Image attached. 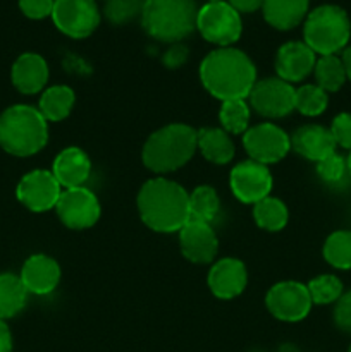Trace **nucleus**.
Segmentation results:
<instances>
[{"instance_id":"nucleus-5","label":"nucleus","mask_w":351,"mask_h":352,"mask_svg":"<svg viewBox=\"0 0 351 352\" xmlns=\"http://www.w3.org/2000/svg\"><path fill=\"white\" fill-rule=\"evenodd\" d=\"M195 0H145L141 23L155 40L178 43L196 28Z\"/></svg>"},{"instance_id":"nucleus-23","label":"nucleus","mask_w":351,"mask_h":352,"mask_svg":"<svg viewBox=\"0 0 351 352\" xmlns=\"http://www.w3.org/2000/svg\"><path fill=\"white\" fill-rule=\"evenodd\" d=\"M198 150L203 157L215 165H226L234 157V143L224 129L206 127L198 131Z\"/></svg>"},{"instance_id":"nucleus-25","label":"nucleus","mask_w":351,"mask_h":352,"mask_svg":"<svg viewBox=\"0 0 351 352\" xmlns=\"http://www.w3.org/2000/svg\"><path fill=\"white\" fill-rule=\"evenodd\" d=\"M28 294L17 275L0 274V320H9L21 313L26 306Z\"/></svg>"},{"instance_id":"nucleus-16","label":"nucleus","mask_w":351,"mask_h":352,"mask_svg":"<svg viewBox=\"0 0 351 352\" xmlns=\"http://www.w3.org/2000/svg\"><path fill=\"white\" fill-rule=\"evenodd\" d=\"M315 64V52L305 41H288L275 55V71L286 82H298L308 78Z\"/></svg>"},{"instance_id":"nucleus-36","label":"nucleus","mask_w":351,"mask_h":352,"mask_svg":"<svg viewBox=\"0 0 351 352\" xmlns=\"http://www.w3.org/2000/svg\"><path fill=\"white\" fill-rule=\"evenodd\" d=\"M19 9L30 19H43L52 16L54 0H19Z\"/></svg>"},{"instance_id":"nucleus-32","label":"nucleus","mask_w":351,"mask_h":352,"mask_svg":"<svg viewBox=\"0 0 351 352\" xmlns=\"http://www.w3.org/2000/svg\"><path fill=\"white\" fill-rule=\"evenodd\" d=\"M313 305H330L343 296V282L336 275H320L306 285Z\"/></svg>"},{"instance_id":"nucleus-20","label":"nucleus","mask_w":351,"mask_h":352,"mask_svg":"<svg viewBox=\"0 0 351 352\" xmlns=\"http://www.w3.org/2000/svg\"><path fill=\"white\" fill-rule=\"evenodd\" d=\"M336 141H334L330 129L317 124H308L296 131L291 136V148L298 155L305 157L306 160L320 162L322 158L329 157L336 151Z\"/></svg>"},{"instance_id":"nucleus-15","label":"nucleus","mask_w":351,"mask_h":352,"mask_svg":"<svg viewBox=\"0 0 351 352\" xmlns=\"http://www.w3.org/2000/svg\"><path fill=\"white\" fill-rule=\"evenodd\" d=\"M179 244L186 260L191 263H212L219 251V239L210 223L188 220L179 230Z\"/></svg>"},{"instance_id":"nucleus-24","label":"nucleus","mask_w":351,"mask_h":352,"mask_svg":"<svg viewBox=\"0 0 351 352\" xmlns=\"http://www.w3.org/2000/svg\"><path fill=\"white\" fill-rule=\"evenodd\" d=\"M74 102V91L69 86L57 85L45 89L40 98L38 110H40L47 122H58V120H64L71 113Z\"/></svg>"},{"instance_id":"nucleus-14","label":"nucleus","mask_w":351,"mask_h":352,"mask_svg":"<svg viewBox=\"0 0 351 352\" xmlns=\"http://www.w3.org/2000/svg\"><path fill=\"white\" fill-rule=\"evenodd\" d=\"M62 195V186L48 170H33L24 175L16 189L21 205L31 212H48L55 208Z\"/></svg>"},{"instance_id":"nucleus-31","label":"nucleus","mask_w":351,"mask_h":352,"mask_svg":"<svg viewBox=\"0 0 351 352\" xmlns=\"http://www.w3.org/2000/svg\"><path fill=\"white\" fill-rule=\"evenodd\" d=\"M329 105V95L317 85H303L296 89L295 110L306 117H317Z\"/></svg>"},{"instance_id":"nucleus-41","label":"nucleus","mask_w":351,"mask_h":352,"mask_svg":"<svg viewBox=\"0 0 351 352\" xmlns=\"http://www.w3.org/2000/svg\"><path fill=\"white\" fill-rule=\"evenodd\" d=\"M343 64H344V69H346V76L348 79L351 81V47H348L346 50L343 52Z\"/></svg>"},{"instance_id":"nucleus-26","label":"nucleus","mask_w":351,"mask_h":352,"mask_svg":"<svg viewBox=\"0 0 351 352\" xmlns=\"http://www.w3.org/2000/svg\"><path fill=\"white\" fill-rule=\"evenodd\" d=\"M253 219L260 229L268 232H279L286 227L289 220L288 206L277 198L267 196L253 205Z\"/></svg>"},{"instance_id":"nucleus-11","label":"nucleus","mask_w":351,"mask_h":352,"mask_svg":"<svg viewBox=\"0 0 351 352\" xmlns=\"http://www.w3.org/2000/svg\"><path fill=\"white\" fill-rule=\"evenodd\" d=\"M296 89L291 82L282 81L281 78H267L255 82L251 88L250 105L260 116L268 119H281L295 110Z\"/></svg>"},{"instance_id":"nucleus-38","label":"nucleus","mask_w":351,"mask_h":352,"mask_svg":"<svg viewBox=\"0 0 351 352\" xmlns=\"http://www.w3.org/2000/svg\"><path fill=\"white\" fill-rule=\"evenodd\" d=\"M186 58H188V48H186L184 45H181V43L172 45V47L167 50V54L164 55L165 65H167V67H171V69L179 67V65L184 64Z\"/></svg>"},{"instance_id":"nucleus-34","label":"nucleus","mask_w":351,"mask_h":352,"mask_svg":"<svg viewBox=\"0 0 351 352\" xmlns=\"http://www.w3.org/2000/svg\"><path fill=\"white\" fill-rule=\"evenodd\" d=\"M348 172L346 160H344L341 155H337L336 151L330 153L329 157L322 158L320 162H317V174L320 175V179L330 184H336V182L343 181V177Z\"/></svg>"},{"instance_id":"nucleus-19","label":"nucleus","mask_w":351,"mask_h":352,"mask_svg":"<svg viewBox=\"0 0 351 352\" xmlns=\"http://www.w3.org/2000/svg\"><path fill=\"white\" fill-rule=\"evenodd\" d=\"M52 174L62 188H81L92 175V162L81 148H65L55 157Z\"/></svg>"},{"instance_id":"nucleus-40","label":"nucleus","mask_w":351,"mask_h":352,"mask_svg":"<svg viewBox=\"0 0 351 352\" xmlns=\"http://www.w3.org/2000/svg\"><path fill=\"white\" fill-rule=\"evenodd\" d=\"M0 352H12V336L3 320H0Z\"/></svg>"},{"instance_id":"nucleus-44","label":"nucleus","mask_w":351,"mask_h":352,"mask_svg":"<svg viewBox=\"0 0 351 352\" xmlns=\"http://www.w3.org/2000/svg\"><path fill=\"white\" fill-rule=\"evenodd\" d=\"M210 2H213V0H210Z\"/></svg>"},{"instance_id":"nucleus-6","label":"nucleus","mask_w":351,"mask_h":352,"mask_svg":"<svg viewBox=\"0 0 351 352\" xmlns=\"http://www.w3.org/2000/svg\"><path fill=\"white\" fill-rule=\"evenodd\" d=\"M303 34L315 54L336 55L350 41V17L337 6H320L306 16Z\"/></svg>"},{"instance_id":"nucleus-4","label":"nucleus","mask_w":351,"mask_h":352,"mask_svg":"<svg viewBox=\"0 0 351 352\" xmlns=\"http://www.w3.org/2000/svg\"><path fill=\"white\" fill-rule=\"evenodd\" d=\"M48 141V122L31 105H12L0 116V146L14 157H31Z\"/></svg>"},{"instance_id":"nucleus-18","label":"nucleus","mask_w":351,"mask_h":352,"mask_svg":"<svg viewBox=\"0 0 351 352\" xmlns=\"http://www.w3.org/2000/svg\"><path fill=\"white\" fill-rule=\"evenodd\" d=\"M19 278L31 294H50L61 280V267L47 254H33L23 265Z\"/></svg>"},{"instance_id":"nucleus-8","label":"nucleus","mask_w":351,"mask_h":352,"mask_svg":"<svg viewBox=\"0 0 351 352\" xmlns=\"http://www.w3.org/2000/svg\"><path fill=\"white\" fill-rule=\"evenodd\" d=\"M243 144L251 160L270 165L281 162L291 150V138L272 122L250 127L243 136Z\"/></svg>"},{"instance_id":"nucleus-9","label":"nucleus","mask_w":351,"mask_h":352,"mask_svg":"<svg viewBox=\"0 0 351 352\" xmlns=\"http://www.w3.org/2000/svg\"><path fill=\"white\" fill-rule=\"evenodd\" d=\"M55 210L61 222L72 230L93 227L98 222L100 212H102L96 195L85 186L62 191Z\"/></svg>"},{"instance_id":"nucleus-33","label":"nucleus","mask_w":351,"mask_h":352,"mask_svg":"<svg viewBox=\"0 0 351 352\" xmlns=\"http://www.w3.org/2000/svg\"><path fill=\"white\" fill-rule=\"evenodd\" d=\"M145 0H107L105 16L114 24H126L143 12Z\"/></svg>"},{"instance_id":"nucleus-37","label":"nucleus","mask_w":351,"mask_h":352,"mask_svg":"<svg viewBox=\"0 0 351 352\" xmlns=\"http://www.w3.org/2000/svg\"><path fill=\"white\" fill-rule=\"evenodd\" d=\"M334 322L343 332L351 333V292L343 294L336 301L334 308Z\"/></svg>"},{"instance_id":"nucleus-3","label":"nucleus","mask_w":351,"mask_h":352,"mask_svg":"<svg viewBox=\"0 0 351 352\" xmlns=\"http://www.w3.org/2000/svg\"><path fill=\"white\" fill-rule=\"evenodd\" d=\"M198 150V131L186 124H169L155 131L143 146V164L155 174L184 167Z\"/></svg>"},{"instance_id":"nucleus-10","label":"nucleus","mask_w":351,"mask_h":352,"mask_svg":"<svg viewBox=\"0 0 351 352\" xmlns=\"http://www.w3.org/2000/svg\"><path fill=\"white\" fill-rule=\"evenodd\" d=\"M52 19L71 38H86L96 30L100 12L95 0H54Z\"/></svg>"},{"instance_id":"nucleus-12","label":"nucleus","mask_w":351,"mask_h":352,"mask_svg":"<svg viewBox=\"0 0 351 352\" xmlns=\"http://www.w3.org/2000/svg\"><path fill=\"white\" fill-rule=\"evenodd\" d=\"M265 305H267V309L274 318L281 320V322L295 323L306 318L313 302L306 285L295 280H288L279 282L267 292Z\"/></svg>"},{"instance_id":"nucleus-27","label":"nucleus","mask_w":351,"mask_h":352,"mask_svg":"<svg viewBox=\"0 0 351 352\" xmlns=\"http://www.w3.org/2000/svg\"><path fill=\"white\" fill-rule=\"evenodd\" d=\"M313 72H315L317 86H320L326 93H334L341 89L348 79L343 58H339L337 55H320Z\"/></svg>"},{"instance_id":"nucleus-1","label":"nucleus","mask_w":351,"mask_h":352,"mask_svg":"<svg viewBox=\"0 0 351 352\" xmlns=\"http://www.w3.org/2000/svg\"><path fill=\"white\" fill-rule=\"evenodd\" d=\"M200 79L203 88L222 102L244 100L257 82V69L244 52L220 47L202 60Z\"/></svg>"},{"instance_id":"nucleus-28","label":"nucleus","mask_w":351,"mask_h":352,"mask_svg":"<svg viewBox=\"0 0 351 352\" xmlns=\"http://www.w3.org/2000/svg\"><path fill=\"white\" fill-rule=\"evenodd\" d=\"M220 210L219 196L210 186H198L189 195V220L210 223Z\"/></svg>"},{"instance_id":"nucleus-29","label":"nucleus","mask_w":351,"mask_h":352,"mask_svg":"<svg viewBox=\"0 0 351 352\" xmlns=\"http://www.w3.org/2000/svg\"><path fill=\"white\" fill-rule=\"evenodd\" d=\"M323 258L337 270L351 268V230H337L323 244Z\"/></svg>"},{"instance_id":"nucleus-43","label":"nucleus","mask_w":351,"mask_h":352,"mask_svg":"<svg viewBox=\"0 0 351 352\" xmlns=\"http://www.w3.org/2000/svg\"><path fill=\"white\" fill-rule=\"evenodd\" d=\"M348 352H351V346H350V349H348Z\"/></svg>"},{"instance_id":"nucleus-13","label":"nucleus","mask_w":351,"mask_h":352,"mask_svg":"<svg viewBox=\"0 0 351 352\" xmlns=\"http://www.w3.org/2000/svg\"><path fill=\"white\" fill-rule=\"evenodd\" d=\"M229 186L233 195L246 205H255L267 198L274 186L270 170L267 165L258 162L246 160L233 167L229 177Z\"/></svg>"},{"instance_id":"nucleus-42","label":"nucleus","mask_w":351,"mask_h":352,"mask_svg":"<svg viewBox=\"0 0 351 352\" xmlns=\"http://www.w3.org/2000/svg\"><path fill=\"white\" fill-rule=\"evenodd\" d=\"M346 165H348V174L351 175V151L350 155H348V160H346Z\"/></svg>"},{"instance_id":"nucleus-39","label":"nucleus","mask_w":351,"mask_h":352,"mask_svg":"<svg viewBox=\"0 0 351 352\" xmlns=\"http://www.w3.org/2000/svg\"><path fill=\"white\" fill-rule=\"evenodd\" d=\"M229 3L237 12H253L258 7H262L264 0H229Z\"/></svg>"},{"instance_id":"nucleus-21","label":"nucleus","mask_w":351,"mask_h":352,"mask_svg":"<svg viewBox=\"0 0 351 352\" xmlns=\"http://www.w3.org/2000/svg\"><path fill=\"white\" fill-rule=\"evenodd\" d=\"M12 85L23 95L41 91L48 81V65L38 54H23L12 65Z\"/></svg>"},{"instance_id":"nucleus-17","label":"nucleus","mask_w":351,"mask_h":352,"mask_svg":"<svg viewBox=\"0 0 351 352\" xmlns=\"http://www.w3.org/2000/svg\"><path fill=\"white\" fill-rule=\"evenodd\" d=\"M248 284V272L243 261L222 258L209 272V287L219 299L237 298Z\"/></svg>"},{"instance_id":"nucleus-35","label":"nucleus","mask_w":351,"mask_h":352,"mask_svg":"<svg viewBox=\"0 0 351 352\" xmlns=\"http://www.w3.org/2000/svg\"><path fill=\"white\" fill-rule=\"evenodd\" d=\"M330 134H332L337 146L351 151V113L343 112L334 117Z\"/></svg>"},{"instance_id":"nucleus-30","label":"nucleus","mask_w":351,"mask_h":352,"mask_svg":"<svg viewBox=\"0 0 351 352\" xmlns=\"http://www.w3.org/2000/svg\"><path fill=\"white\" fill-rule=\"evenodd\" d=\"M219 119L227 134H244L250 124V105L244 100L222 102Z\"/></svg>"},{"instance_id":"nucleus-7","label":"nucleus","mask_w":351,"mask_h":352,"mask_svg":"<svg viewBox=\"0 0 351 352\" xmlns=\"http://www.w3.org/2000/svg\"><path fill=\"white\" fill-rule=\"evenodd\" d=\"M196 28L210 43L229 47L234 41L240 40L243 23H241L240 12L229 2L213 0L198 9Z\"/></svg>"},{"instance_id":"nucleus-22","label":"nucleus","mask_w":351,"mask_h":352,"mask_svg":"<svg viewBox=\"0 0 351 352\" xmlns=\"http://www.w3.org/2000/svg\"><path fill=\"white\" fill-rule=\"evenodd\" d=\"M264 16L277 30H292L306 16L308 0H264Z\"/></svg>"},{"instance_id":"nucleus-2","label":"nucleus","mask_w":351,"mask_h":352,"mask_svg":"<svg viewBox=\"0 0 351 352\" xmlns=\"http://www.w3.org/2000/svg\"><path fill=\"white\" fill-rule=\"evenodd\" d=\"M138 212L155 232H179L189 220V195L169 179H150L138 192Z\"/></svg>"}]
</instances>
